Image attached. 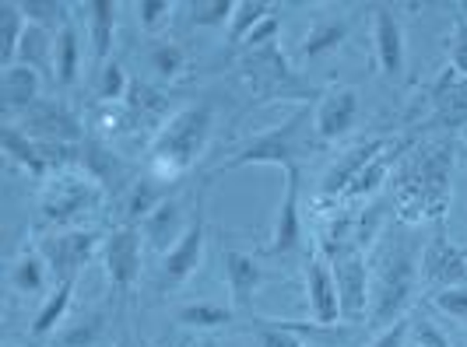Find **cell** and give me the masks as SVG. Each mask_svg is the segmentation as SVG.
<instances>
[{
    "mask_svg": "<svg viewBox=\"0 0 467 347\" xmlns=\"http://www.w3.org/2000/svg\"><path fill=\"white\" fill-rule=\"evenodd\" d=\"M464 134H467V130H464Z\"/></svg>",
    "mask_w": 467,
    "mask_h": 347,
    "instance_id": "cell-46",
    "label": "cell"
},
{
    "mask_svg": "<svg viewBox=\"0 0 467 347\" xmlns=\"http://www.w3.org/2000/svg\"><path fill=\"white\" fill-rule=\"evenodd\" d=\"M421 281L440 288H453V284H467V250H461L457 242L446 239V231L440 229L421 250L419 260Z\"/></svg>",
    "mask_w": 467,
    "mask_h": 347,
    "instance_id": "cell-12",
    "label": "cell"
},
{
    "mask_svg": "<svg viewBox=\"0 0 467 347\" xmlns=\"http://www.w3.org/2000/svg\"><path fill=\"white\" fill-rule=\"evenodd\" d=\"M299 179H303V168H285V197L275 214V231L264 246V253L271 256H288L299 250L303 242V214H299Z\"/></svg>",
    "mask_w": 467,
    "mask_h": 347,
    "instance_id": "cell-14",
    "label": "cell"
},
{
    "mask_svg": "<svg viewBox=\"0 0 467 347\" xmlns=\"http://www.w3.org/2000/svg\"><path fill=\"white\" fill-rule=\"evenodd\" d=\"M358 113H362V95L351 85H334L320 95L317 109H313V134L317 140H341L351 127L358 123Z\"/></svg>",
    "mask_w": 467,
    "mask_h": 347,
    "instance_id": "cell-9",
    "label": "cell"
},
{
    "mask_svg": "<svg viewBox=\"0 0 467 347\" xmlns=\"http://www.w3.org/2000/svg\"><path fill=\"white\" fill-rule=\"evenodd\" d=\"M235 0H201V4H190V22L201 25V28H214V25H229L233 22Z\"/></svg>",
    "mask_w": 467,
    "mask_h": 347,
    "instance_id": "cell-36",
    "label": "cell"
},
{
    "mask_svg": "<svg viewBox=\"0 0 467 347\" xmlns=\"http://www.w3.org/2000/svg\"><path fill=\"white\" fill-rule=\"evenodd\" d=\"M408 337H411V320H400V323L387 326L383 333H376L369 347H404L408 344Z\"/></svg>",
    "mask_w": 467,
    "mask_h": 347,
    "instance_id": "cell-43",
    "label": "cell"
},
{
    "mask_svg": "<svg viewBox=\"0 0 467 347\" xmlns=\"http://www.w3.org/2000/svg\"><path fill=\"white\" fill-rule=\"evenodd\" d=\"M99 204H102V183H95L81 165L49 176L39 197V210L49 225H70L74 218L88 214Z\"/></svg>",
    "mask_w": 467,
    "mask_h": 347,
    "instance_id": "cell-6",
    "label": "cell"
},
{
    "mask_svg": "<svg viewBox=\"0 0 467 347\" xmlns=\"http://www.w3.org/2000/svg\"><path fill=\"white\" fill-rule=\"evenodd\" d=\"M348 28L351 22L345 15H337V18H330V15L317 18V22L309 25V32L303 36V43H299V56L303 60H317V56H324L330 49H337L348 39Z\"/></svg>",
    "mask_w": 467,
    "mask_h": 347,
    "instance_id": "cell-24",
    "label": "cell"
},
{
    "mask_svg": "<svg viewBox=\"0 0 467 347\" xmlns=\"http://www.w3.org/2000/svg\"><path fill=\"white\" fill-rule=\"evenodd\" d=\"M222 267H225V284H229L233 312H250L260 284H264V270H260L257 256L246 253V250H225Z\"/></svg>",
    "mask_w": 467,
    "mask_h": 347,
    "instance_id": "cell-17",
    "label": "cell"
},
{
    "mask_svg": "<svg viewBox=\"0 0 467 347\" xmlns=\"http://www.w3.org/2000/svg\"><path fill=\"white\" fill-rule=\"evenodd\" d=\"M278 32H281V22L271 15V18H264V22L250 32V39L243 43V49H264V46H275V39H278Z\"/></svg>",
    "mask_w": 467,
    "mask_h": 347,
    "instance_id": "cell-42",
    "label": "cell"
},
{
    "mask_svg": "<svg viewBox=\"0 0 467 347\" xmlns=\"http://www.w3.org/2000/svg\"><path fill=\"white\" fill-rule=\"evenodd\" d=\"M25 28H28V18H25L22 4L4 0V4H0V64H4V67H15Z\"/></svg>",
    "mask_w": 467,
    "mask_h": 347,
    "instance_id": "cell-27",
    "label": "cell"
},
{
    "mask_svg": "<svg viewBox=\"0 0 467 347\" xmlns=\"http://www.w3.org/2000/svg\"><path fill=\"white\" fill-rule=\"evenodd\" d=\"M432 109H436L432 123L450 130H467V77L446 67L432 85Z\"/></svg>",
    "mask_w": 467,
    "mask_h": 347,
    "instance_id": "cell-19",
    "label": "cell"
},
{
    "mask_svg": "<svg viewBox=\"0 0 467 347\" xmlns=\"http://www.w3.org/2000/svg\"><path fill=\"white\" fill-rule=\"evenodd\" d=\"M22 11L25 18H28V25H39V28L57 32V36L70 22V7L67 4H57V0H25Z\"/></svg>",
    "mask_w": 467,
    "mask_h": 347,
    "instance_id": "cell-34",
    "label": "cell"
},
{
    "mask_svg": "<svg viewBox=\"0 0 467 347\" xmlns=\"http://www.w3.org/2000/svg\"><path fill=\"white\" fill-rule=\"evenodd\" d=\"M411 337H415V344L419 347H453L450 344V337H446L432 320H415V323H411Z\"/></svg>",
    "mask_w": 467,
    "mask_h": 347,
    "instance_id": "cell-41",
    "label": "cell"
},
{
    "mask_svg": "<svg viewBox=\"0 0 467 347\" xmlns=\"http://www.w3.org/2000/svg\"><path fill=\"white\" fill-rule=\"evenodd\" d=\"M117 4L113 0H88L81 4V15L88 22V43H92V60L102 70L109 64L113 53V39H117Z\"/></svg>",
    "mask_w": 467,
    "mask_h": 347,
    "instance_id": "cell-21",
    "label": "cell"
},
{
    "mask_svg": "<svg viewBox=\"0 0 467 347\" xmlns=\"http://www.w3.org/2000/svg\"><path fill=\"white\" fill-rule=\"evenodd\" d=\"M130 95V81H127V70L119 67L117 60H109L106 67L99 70V81H95V98L102 106H123Z\"/></svg>",
    "mask_w": 467,
    "mask_h": 347,
    "instance_id": "cell-33",
    "label": "cell"
},
{
    "mask_svg": "<svg viewBox=\"0 0 467 347\" xmlns=\"http://www.w3.org/2000/svg\"><path fill=\"white\" fill-rule=\"evenodd\" d=\"M419 260H415V246H398L379 260L373 281V295H369V330L383 333L387 326L408 320V309L419 291Z\"/></svg>",
    "mask_w": 467,
    "mask_h": 347,
    "instance_id": "cell-3",
    "label": "cell"
},
{
    "mask_svg": "<svg viewBox=\"0 0 467 347\" xmlns=\"http://www.w3.org/2000/svg\"><path fill=\"white\" fill-rule=\"evenodd\" d=\"M74 284L78 281H57V288L47 295L43 301V309L36 312V320H32V337H49L57 326L64 323V316H67L70 309V299H74Z\"/></svg>",
    "mask_w": 467,
    "mask_h": 347,
    "instance_id": "cell-28",
    "label": "cell"
},
{
    "mask_svg": "<svg viewBox=\"0 0 467 347\" xmlns=\"http://www.w3.org/2000/svg\"><path fill=\"white\" fill-rule=\"evenodd\" d=\"M257 347H306V337L292 323H271L257 330Z\"/></svg>",
    "mask_w": 467,
    "mask_h": 347,
    "instance_id": "cell-38",
    "label": "cell"
},
{
    "mask_svg": "<svg viewBox=\"0 0 467 347\" xmlns=\"http://www.w3.org/2000/svg\"><path fill=\"white\" fill-rule=\"evenodd\" d=\"M320 253L330 260L334 278H337V295H341V320L345 323H362L369 320V263L366 250L355 242H327L320 239Z\"/></svg>",
    "mask_w": 467,
    "mask_h": 347,
    "instance_id": "cell-5",
    "label": "cell"
},
{
    "mask_svg": "<svg viewBox=\"0 0 467 347\" xmlns=\"http://www.w3.org/2000/svg\"><path fill=\"white\" fill-rule=\"evenodd\" d=\"M22 130L36 140H49V144H78L81 140V119L70 113L64 102L57 98H43L36 109L25 113Z\"/></svg>",
    "mask_w": 467,
    "mask_h": 347,
    "instance_id": "cell-16",
    "label": "cell"
},
{
    "mask_svg": "<svg viewBox=\"0 0 467 347\" xmlns=\"http://www.w3.org/2000/svg\"><path fill=\"white\" fill-rule=\"evenodd\" d=\"M106 278L117 295H127L140 278V229L119 225L106 239Z\"/></svg>",
    "mask_w": 467,
    "mask_h": 347,
    "instance_id": "cell-13",
    "label": "cell"
},
{
    "mask_svg": "<svg viewBox=\"0 0 467 347\" xmlns=\"http://www.w3.org/2000/svg\"><path fill=\"white\" fill-rule=\"evenodd\" d=\"M47 278H49V263L47 256H43V250H25L15 260V267H11V284L22 295H39L47 288Z\"/></svg>",
    "mask_w": 467,
    "mask_h": 347,
    "instance_id": "cell-30",
    "label": "cell"
},
{
    "mask_svg": "<svg viewBox=\"0 0 467 347\" xmlns=\"http://www.w3.org/2000/svg\"><path fill=\"white\" fill-rule=\"evenodd\" d=\"M204 242H208V221H204V210L197 208V218H190L187 235L162 256V281H159L162 291H176L197 274L204 260Z\"/></svg>",
    "mask_w": 467,
    "mask_h": 347,
    "instance_id": "cell-10",
    "label": "cell"
},
{
    "mask_svg": "<svg viewBox=\"0 0 467 347\" xmlns=\"http://www.w3.org/2000/svg\"><path fill=\"white\" fill-rule=\"evenodd\" d=\"M239 70L246 74L250 88L260 95V98H288V95H306L296 70L288 67L285 53L275 46H264V49H246V56L239 60Z\"/></svg>",
    "mask_w": 467,
    "mask_h": 347,
    "instance_id": "cell-7",
    "label": "cell"
},
{
    "mask_svg": "<svg viewBox=\"0 0 467 347\" xmlns=\"http://www.w3.org/2000/svg\"><path fill=\"white\" fill-rule=\"evenodd\" d=\"M187 229H190V221H187V214H183V204H180L176 197H169V200H162L159 208L144 218L140 235H144V242H148L155 253L165 256L183 235H187Z\"/></svg>",
    "mask_w": 467,
    "mask_h": 347,
    "instance_id": "cell-20",
    "label": "cell"
},
{
    "mask_svg": "<svg viewBox=\"0 0 467 347\" xmlns=\"http://www.w3.org/2000/svg\"><path fill=\"white\" fill-rule=\"evenodd\" d=\"M432 305L443 316H450V320H467V284H453V288L432 291Z\"/></svg>",
    "mask_w": 467,
    "mask_h": 347,
    "instance_id": "cell-39",
    "label": "cell"
},
{
    "mask_svg": "<svg viewBox=\"0 0 467 347\" xmlns=\"http://www.w3.org/2000/svg\"><path fill=\"white\" fill-rule=\"evenodd\" d=\"M53 49H57V36L47 32V28H39V25H28L15 64H25V67L47 74V70H53Z\"/></svg>",
    "mask_w": 467,
    "mask_h": 347,
    "instance_id": "cell-29",
    "label": "cell"
},
{
    "mask_svg": "<svg viewBox=\"0 0 467 347\" xmlns=\"http://www.w3.org/2000/svg\"><path fill=\"white\" fill-rule=\"evenodd\" d=\"M81 74V36H78V25L70 18L60 36H57V49H53V77L60 88H70Z\"/></svg>",
    "mask_w": 467,
    "mask_h": 347,
    "instance_id": "cell-25",
    "label": "cell"
},
{
    "mask_svg": "<svg viewBox=\"0 0 467 347\" xmlns=\"http://www.w3.org/2000/svg\"><path fill=\"white\" fill-rule=\"evenodd\" d=\"M233 309L229 305H218V301H190L176 312V323L187 326V330H222V326L233 323Z\"/></svg>",
    "mask_w": 467,
    "mask_h": 347,
    "instance_id": "cell-31",
    "label": "cell"
},
{
    "mask_svg": "<svg viewBox=\"0 0 467 347\" xmlns=\"http://www.w3.org/2000/svg\"><path fill=\"white\" fill-rule=\"evenodd\" d=\"M214 130V106L211 102H193L187 109L172 113L159 127V134L148 148V172L159 183H176L190 165L204 155Z\"/></svg>",
    "mask_w": 467,
    "mask_h": 347,
    "instance_id": "cell-2",
    "label": "cell"
},
{
    "mask_svg": "<svg viewBox=\"0 0 467 347\" xmlns=\"http://www.w3.org/2000/svg\"><path fill=\"white\" fill-rule=\"evenodd\" d=\"M162 200H169L165 183L151 179V176H140L138 183L127 186V197H123V225H144V218L159 208Z\"/></svg>",
    "mask_w": 467,
    "mask_h": 347,
    "instance_id": "cell-26",
    "label": "cell"
},
{
    "mask_svg": "<svg viewBox=\"0 0 467 347\" xmlns=\"http://www.w3.org/2000/svg\"><path fill=\"white\" fill-rule=\"evenodd\" d=\"M43 102V74L25 64L4 67V106L7 113H28Z\"/></svg>",
    "mask_w": 467,
    "mask_h": 347,
    "instance_id": "cell-22",
    "label": "cell"
},
{
    "mask_svg": "<svg viewBox=\"0 0 467 347\" xmlns=\"http://www.w3.org/2000/svg\"><path fill=\"white\" fill-rule=\"evenodd\" d=\"M306 347H320V344H306Z\"/></svg>",
    "mask_w": 467,
    "mask_h": 347,
    "instance_id": "cell-45",
    "label": "cell"
},
{
    "mask_svg": "<svg viewBox=\"0 0 467 347\" xmlns=\"http://www.w3.org/2000/svg\"><path fill=\"white\" fill-rule=\"evenodd\" d=\"M373 49L383 77L394 81L404 74V25L390 7H376L373 11Z\"/></svg>",
    "mask_w": 467,
    "mask_h": 347,
    "instance_id": "cell-18",
    "label": "cell"
},
{
    "mask_svg": "<svg viewBox=\"0 0 467 347\" xmlns=\"http://www.w3.org/2000/svg\"><path fill=\"white\" fill-rule=\"evenodd\" d=\"M138 25L148 32V36H159L165 25H169V18L176 15V4L172 0H140L138 7Z\"/></svg>",
    "mask_w": 467,
    "mask_h": 347,
    "instance_id": "cell-37",
    "label": "cell"
},
{
    "mask_svg": "<svg viewBox=\"0 0 467 347\" xmlns=\"http://www.w3.org/2000/svg\"><path fill=\"white\" fill-rule=\"evenodd\" d=\"M450 67L457 70L461 77H467V15L461 7V18L453 25V49H450Z\"/></svg>",
    "mask_w": 467,
    "mask_h": 347,
    "instance_id": "cell-40",
    "label": "cell"
},
{
    "mask_svg": "<svg viewBox=\"0 0 467 347\" xmlns=\"http://www.w3.org/2000/svg\"><path fill=\"white\" fill-rule=\"evenodd\" d=\"M306 299H309V312L317 326H334L341 320V295H337V278L330 260L317 250L306 253Z\"/></svg>",
    "mask_w": 467,
    "mask_h": 347,
    "instance_id": "cell-11",
    "label": "cell"
},
{
    "mask_svg": "<svg viewBox=\"0 0 467 347\" xmlns=\"http://www.w3.org/2000/svg\"><path fill=\"white\" fill-rule=\"evenodd\" d=\"M99 330H102V316H92L88 323H81L74 333H67L64 341H60V347H81V344H92L95 337H99Z\"/></svg>",
    "mask_w": 467,
    "mask_h": 347,
    "instance_id": "cell-44",
    "label": "cell"
},
{
    "mask_svg": "<svg viewBox=\"0 0 467 347\" xmlns=\"http://www.w3.org/2000/svg\"><path fill=\"white\" fill-rule=\"evenodd\" d=\"M387 144H390V138H373V140H362V144L348 148V151L324 172V179H320V204H337V200H345V193H348L351 183L358 179V172L373 162Z\"/></svg>",
    "mask_w": 467,
    "mask_h": 347,
    "instance_id": "cell-15",
    "label": "cell"
},
{
    "mask_svg": "<svg viewBox=\"0 0 467 347\" xmlns=\"http://www.w3.org/2000/svg\"><path fill=\"white\" fill-rule=\"evenodd\" d=\"M102 242L99 231H85V229H67L60 235H49L47 242L39 246L43 256L49 263V274L57 281H78V274L88 267V260L95 256Z\"/></svg>",
    "mask_w": 467,
    "mask_h": 347,
    "instance_id": "cell-8",
    "label": "cell"
},
{
    "mask_svg": "<svg viewBox=\"0 0 467 347\" xmlns=\"http://www.w3.org/2000/svg\"><path fill=\"white\" fill-rule=\"evenodd\" d=\"M313 151L309 144V109L299 106L285 123L250 138L235 155L218 165V172H235L246 165H275V168H303V158Z\"/></svg>",
    "mask_w": 467,
    "mask_h": 347,
    "instance_id": "cell-4",
    "label": "cell"
},
{
    "mask_svg": "<svg viewBox=\"0 0 467 347\" xmlns=\"http://www.w3.org/2000/svg\"><path fill=\"white\" fill-rule=\"evenodd\" d=\"M453 144L440 140L411 155V162L400 168V179L394 186V204L404 225L415 221H440L450 210V179H453Z\"/></svg>",
    "mask_w": 467,
    "mask_h": 347,
    "instance_id": "cell-1",
    "label": "cell"
},
{
    "mask_svg": "<svg viewBox=\"0 0 467 347\" xmlns=\"http://www.w3.org/2000/svg\"><path fill=\"white\" fill-rule=\"evenodd\" d=\"M275 7L267 0H239L233 11V22H229V43L233 46H243L250 39V32L257 28L264 18H271Z\"/></svg>",
    "mask_w": 467,
    "mask_h": 347,
    "instance_id": "cell-32",
    "label": "cell"
},
{
    "mask_svg": "<svg viewBox=\"0 0 467 347\" xmlns=\"http://www.w3.org/2000/svg\"><path fill=\"white\" fill-rule=\"evenodd\" d=\"M81 168L92 176L95 183H102V189L106 186H127V176H130V168L119 162L102 140L95 138H88L81 144Z\"/></svg>",
    "mask_w": 467,
    "mask_h": 347,
    "instance_id": "cell-23",
    "label": "cell"
},
{
    "mask_svg": "<svg viewBox=\"0 0 467 347\" xmlns=\"http://www.w3.org/2000/svg\"><path fill=\"white\" fill-rule=\"evenodd\" d=\"M187 64H190V56L180 43H159V46L151 49V70H155L162 81H176V77H183Z\"/></svg>",
    "mask_w": 467,
    "mask_h": 347,
    "instance_id": "cell-35",
    "label": "cell"
}]
</instances>
